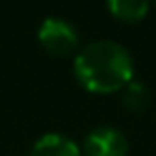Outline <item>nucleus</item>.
I'll list each match as a JSON object with an SVG mask.
<instances>
[{
	"instance_id": "obj_1",
	"label": "nucleus",
	"mask_w": 156,
	"mask_h": 156,
	"mask_svg": "<svg viewBox=\"0 0 156 156\" xmlns=\"http://www.w3.org/2000/svg\"><path fill=\"white\" fill-rule=\"evenodd\" d=\"M133 56L130 51L109 39L88 43L73 62V73L79 86L94 94H109L122 90L133 79Z\"/></svg>"
},
{
	"instance_id": "obj_2",
	"label": "nucleus",
	"mask_w": 156,
	"mask_h": 156,
	"mask_svg": "<svg viewBox=\"0 0 156 156\" xmlns=\"http://www.w3.org/2000/svg\"><path fill=\"white\" fill-rule=\"evenodd\" d=\"M39 41L49 54L69 56L79 45V32L71 22L56 17V15H49L39 26Z\"/></svg>"
},
{
	"instance_id": "obj_3",
	"label": "nucleus",
	"mask_w": 156,
	"mask_h": 156,
	"mask_svg": "<svg viewBox=\"0 0 156 156\" xmlns=\"http://www.w3.org/2000/svg\"><path fill=\"white\" fill-rule=\"evenodd\" d=\"M81 156H128L126 135L115 126H96L86 135Z\"/></svg>"
},
{
	"instance_id": "obj_4",
	"label": "nucleus",
	"mask_w": 156,
	"mask_h": 156,
	"mask_svg": "<svg viewBox=\"0 0 156 156\" xmlns=\"http://www.w3.org/2000/svg\"><path fill=\"white\" fill-rule=\"evenodd\" d=\"M28 156H81V147L69 135L45 133L32 143Z\"/></svg>"
},
{
	"instance_id": "obj_5",
	"label": "nucleus",
	"mask_w": 156,
	"mask_h": 156,
	"mask_svg": "<svg viewBox=\"0 0 156 156\" xmlns=\"http://www.w3.org/2000/svg\"><path fill=\"white\" fill-rule=\"evenodd\" d=\"M107 11L120 22H141L147 15L150 5L145 0H109Z\"/></svg>"
},
{
	"instance_id": "obj_6",
	"label": "nucleus",
	"mask_w": 156,
	"mask_h": 156,
	"mask_svg": "<svg viewBox=\"0 0 156 156\" xmlns=\"http://www.w3.org/2000/svg\"><path fill=\"white\" fill-rule=\"evenodd\" d=\"M120 92H122V105L128 111H143L150 103V90L141 81L130 79Z\"/></svg>"
}]
</instances>
